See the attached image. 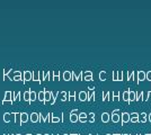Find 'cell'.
Here are the masks:
<instances>
[{
  "label": "cell",
  "mask_w": 151,
  "mask_h": 135,
  "mask_svg": "<svg viewBox=\"0 0 151 135\" xmlns=\"http://www.w3.org/2000/svg\"><path fill=\"white\" fill-rule=\"evenodd\" d=\"M112 113H113V114H118V113H120V109H115V110H113Z\"/></svg>",
  "instance_id": "26"
},
{
  "label": "cell",
  "mask_w": 151,
  "mask_h": 135,
  "mask_svg": "<svg viewBox=\"0 0 151 135\" xmlns=\"http://www.w3.org/2000/svg\"><path fill=\"white\" fill-rule=\"evenodd\" d=\"M80 119H81L82 123H85V122H86V114H81V115H80Z\"/></svg>",
  "instance_id": "20"
},
{
  "label": "cell",
  "mask_w": 151,
  "mask_h": 135,
  "mask_svg": "<svg viewBox=\"0 0 151 135\" xmlns=\"http://www.w3.org/2000/svg\"><path fill=\"white\" fill-rule=\"evenodd\" d=\"M85 76H86V77H88V76H92V72H90V71H88V72H86V73H85Z\"/></svg>",
  "instance_id": "25"
},
{
  "label": "cell",
  "mask_w": 151,
  "mask_h": 135,
  "mask_svg": "<svg viewBox=\"0 0 151 135\" xmlns=\"http://www.w3.org/2000/svg\"><path fill=\"white\" fill-rule=\"evenodd\" d=\"M110 119H112L113 123H118L120 119H121V117H120L118 114H112V115H110Z\"/></svg>",
  "instance_id": "5"
},
{
  "label": "cell",
  "mask_w": 151,
  "mask_h": 135,
  "mask_svg": "<svg viewBox=\"0 0 151 135\" xmlns=\"http://www.w3.org/2000/svg\"><path fill=\"white\" fill-rule=\"evenodd\" d=\"M130 120H131V123H138L139 122V117H132Z\"/></svg>",
  "instance_id": "19"
},
{
  "label": "cell",
  "mask_w": 151,
  "mask_h": 135,
  "mask_svg": "<svg viewBox=\"0 0 151 135\" xmlns=\"http://www.w3.org/2000/svg\"><path fill=\"white\" fill-rule=\"evenodd\" d=\"M136 78H138V81H144L145 80V72H143V71L136 72Z\"/></svg>",
  "instance_id": "2"
},
{
  "label": "cell",
  "mask_w": 151,
  "mask_h": 135,
  "mask_svg": "<svg viewBox=\"0 0 151 135\" xmlns=\"http://www.w3.org/2000/svg\"><path fill=\"white\" fill-rule=\"evenodd\" d=\"M148 118H149V122L151 123V113L149 114V116H148Z\"/></svg>",
  "instance_id": "28"
},
{
  "label": "cell",
  "mask_w": 151,
  "mask_h": 135,
  "mask_svg": "<svg viewBox=\"0 0 151 135\" xmlns=\"http://www.w3.org/2000/svg\"><path fill=\"white\" fill-rule=\"evenodd\" d=\"M144 91H138L135 93V101H142V97Z\"/></svg>",
  "instance_id": "6"
},
{
  "label": "cell",
  "mask_w": 151,
  "mask_h": 135,
  "mask_svg": "<svg viewBox=\"0 0 151 135\" xmlns=\"http://www.w3.org/2000/svg\"><path fill=\"white\" fill-rule=\"evenodd\" d=\"M114 135H122V134H114Z\"/></svg>",
  "instance_id": "30"
},
{
  "label": "cell",
  "mask_w": 151,
  "mask_h": 135,
  "mask_svg": "<svg viewBox=\"0 0 151 135\" xmlns=\"http://www.w3.org/2000/svg\"><path fill=\"white\" fill-rule=\"evenodd\" d=\"M130 117H139V114L133 113V114H131V115H130Z\"/></svg>",
  "instance_id": "23"
},
{
  "label": "cell",
  "mask_w": 151,
  "mask_h": 135,
  "mask_svg": "<svg viewBox=\"0 0 151 135\" xmlns=\"http://www.w3.org/2000/svg\"><path fill=\"white\" fill-rule=\"evenodd\" d=\"M140 116L142 117V119H141L140 122H141V123H147V114H145V113H142Z\"/></svg>",
  "instance_id": "12"
},
{
  "label": "cell",
  "mask_w": 151,
  "mask_h": 135,
  "mask_svg": "<svg viewBox=\"0 0 151 135\" xmlns=\"http://www.w3.org/2000/svg\"><path fill=\"white\" fill-rule=\"evenodd\" d=\"M92 99L95 100V93H92L90 95H89V97H88V100H89V101L92 100Z\"/></svg>",
  "instance_id": "17"
},
{
  "label": "cell",
  "mask_w": 151,
  "mask_h": 135,
  "mask_svg": "<svg viewBox=\"0 0 151 135\" xmlns=\"http://www.w3.org/2000/svg\"><path fill=\"white\" fill-rule=\"evenodd\" d=\"M147 100H150L151 101V91L147 93Z\"/></svg>",
  "instance_id": "21"
},
{
  "label": "cell",
  "mask_w": 151,
  "mask_h": 135,
  "mask_svg": "<svg viewBox=\"0 0 151 135\" xmlns=\"http://www.w3.org/2000/svg\"><path fill=\"white\" fill-rule=\"evenodd\" d=\"M94 122H95V114L92 113L90 114V120H89V123H94Z\"/></svg>",
  "instance_id": "18"
},
{
  "label": "cell",
  "mask_w": 151,
  "mask_h": 135,
  "mask_svg": "<svg viewBox=\"0 0 151 135\" xmlns=\"http://www.w3.org/2000/svg\"><path fill=\"white\" fill-rule=\"evenodd\" d=\"M145 80L151 81V71H148V72L145 73Z\"/></svg>",
  "instance_id": "15"
},
{
  "label": "cell",
  "mask_w": 151,
  "mask_h": 135,
  "mask_svg": "<svg viewBox=\"0 0 151 135\" xmlns=\"http://www.w3.org/2000/svg\"><path fill=\"white\" fill-rule=\"evenodd\" d=\"M135 74V71H132V72H129L127 73V80L130 81V80H132L133 79V77H134Z\"/></svg>",
  "instance_id": "11"
},
{
  "label": "cell",
  "mask_w": 151,
  "mask_h": 135,
  "mask_svg": "<svg viewBox=\"0 0 151 135\" xmlns=\"http://www.w3.org/2000/svg\"><path fill=\"white\" fill-rule=\"evenodd\" d=\"M77 119H78V118H77V116H75V115H72V116H71V120H72V122H76Z\"/></svg>",
  "instance_id": "24"
},
{
  "label": "cell",
  "mask_w": 151,
  "mask_h": 135,
  "mask_svg": "<svg viewBox=\"0 0 151 135\" xmlns=\"http://www.w3.org/2000/svg\"><path fill=\"white\" fill-rule=\"evenodd\" d=\"M109 119H110V115H109L108 113H103V115H101V120H103V123H108Z\"/></svg>",
  "instance_id": "3"
},
{
  "label": "cell",
  "mask_w": 151,
  "mask_h": 135,
  "mask_svg": "<svg viewBox=\"0 0 151 135\" xmlns=\"http://www.w3.org/2000/svg\"><path fill=\"white\" fill-rule=\"evenodd\" d=\"M89 89H90V90H94V89H95V86H90Z\"/></svg>",
  "instance_id": "27"
},
{
  "label": "cell",
  "mask_w": 151,
  "mask_h": 135,
  "mask_svg": "<svg viewBox=\"0 0 151 135\" xmlns=\"http://www.w3.org/2000/svg\"><path fill=\"white\" fill-rule=\"evenodd\" d=\"M115 100H120V93H118V91L112 93V101H115Z\"/></svg>",
  "instance_id": "8"
},
{
  "label": "cell",
  "mask_w": 151,
  "mask_h": 135,
  "mask_svg": "<svg viewBox=\"0 0 151 135\" xmlns=\"http://www.w3.org/2000/svg\"><path fill=\"white\" fill-rule=\"evenodd\" d=\"M106 135H110V134H106Z\"/></svg>",
  "instance_id": "33"
},
{
  "label": "cell",
  "mask_w": 151,
  "mask_h": 135,
  "mask_svg": "<svg viewBox=\"0 0 151 135\" xmlns=\"http://www.w3.org/2000/svg\"><path fill=\"white\" fill-rule=\"evenodd\" d=\"M136 135H140V134H136Z\"/></svg>",
  "instance_id": "34"
},
{
  "label": "cell",
  "mask_w": 151,
  "mask_h": 135,
  "mask_svg": "<svg viewBox=\"0 0 151 135\" xmlns=\"http://www.w3.org/2000/svg\"><path fill=\"white\" fill-rule=\"evenodd\" d=\"M129 93H130V90H126L124 93H122L123 96H122V99L125 101V102H130V99H129Z\"/></svg>",
  "instance_id": "7"
},
{
  "label": "cell",
  "mask_w": 151,
  "mask_h": 135,
  "mask_svg": "<svg viewBox=\"0 0 151 135\" xmlns=\"http://www.w3.org/2000/svg\"><path fill=\"white\" fill-rule=\"evenodd\" d=\"M112 100V93H108V91H105L104 95H103V101H108Z\"/></svg>",
  "instance_id": "4"
},
{
  "label": "cell",
  "mask_w": 151,
  "mask_h": 135,
  "mask_svg": "<svg viewBox=\"0 0 151 135\" xmlns=\"http://www.w3.org/2000/svg\"><path fill=\"white\" fill-rule=\"evenodd\" d=\"M150 135H151V134H150Z\"/></svg>",
  "instance_id": "35"
},
{
  "label": "cell",
  "mask_w": 151,
  "mask_h": 135,
  "mask_svg": "<svg viewBox=\"0 0 151 135\" xmlns=\"http://www.w3.org/2000/svg\"><path fill=\"white\" fill-rule=\"evenodd\" d=\"M80 99H81V100H86V99H87V93H84V91L80 93Z\"/></svg>",
  "instance_id": "14"
},
{
  "label": "cell",
  "mask_w": 151,
  "mask_h": 135,
  "mask_svg": "<svg viewBox=\"0 0 151 135\" xmlns=\"http://www.w3.org/2000/svg\"><path fill=\"white\" fill-rule=\"evenodd\" d=\"M106 79H107V73L105 71H101V73H99V80L101 81H105Z\"/></svg>",
  "instance_id": "9"
},
{
  "label": "cell",
  "mask_w": 151,
  "mask_h": 135,
  "mask_svg": "<svg viewBox=\"0 0 151 135\" xmlns=\"http://www.w3.org/2000/svg\"><path fill=\"white\" fill-rule=\"evenodd\" d=\"M122 80H123V72L117 71V81H122Z\"/></svg>",
  "instance_id": "13"
},
{
  "label": "cell",
  "mask_w": 151,
  "mask_h": 135,
  "mask_svg": "<svg viewBox=\"0 0 151 135\" xmlns=\"http://www.w3.org/2000/svg\"><path fill=\"white\" fill-rule=\"evenodd\" d=\"M121 118H122V125H124L125 123H127L129 120H130V114L129 113H123L122 115H121Z\"/></svg>",
  "instance_id": "1"
},
{
  "label": "cell",
  "mask_w": 151,
  "mask_h": 135,
  "mask_svg": "<svg viewBox=\"0 0 151 135\" xmlns=\"http://www.w3.org/2000/svg\"><path fill=\"white\" fill-rule=\"evenodd\" d=\"M145 135H150V134H145Z\"/></svg>",
  "instance_id": "32"
},
{
  "label": "cell",
  "mask_w": 151,
  "mask_h": 135,
  "mask_svg": "<svg viewBox=\"0 0 151 135\" xmlns=\"http://www.w3.org/2000/svg\"><path fill=\"white\" fill-rule=\"evenodd\" d=\"M122 135H130V134H122Z\"/></svg>",
  "instance_id": "31"
},
{
  "label": "cell",
  "mask_w": 151,
  "mask_h": 135,
  "mask_svg": "<svg viewBox=\"0 0 151 135\" xmlns=\"http://www.w3.org/2000/svg\"><path fill=\"white\" fill-rule=\"evenodd\" d=\"M85 80H87V81H90V80H92V76L85 77Z\"/></svg>",
  "instance_id": "22"
},
{
  "label": "cell",
  "mask_w": 151,
  "mask_h": 135,
  "mask_svg": "<svg viewBox=\"0 0 151 135\" xmlns=\"http://www.w3.org/2000/svg\"><path fill=\"white\" fill-rule=\"evenodd\" d=\"M113 81H117V71L113 72Z\"/></svg>",
  "instance_id": "16"
},
{
  "label": "cell",
  "mask_w": 151,
  "mask_h": 135,
  "mask_svg": "<svg viewBox=\"0 0 151 135\" xmlns=\"http://www.w3.org/2000/svg\"><path fill=\"white\" fill-rule=\"evenodd\" d=\"M129 99L130 101H135V91H131L129 93Z\"/></svg>",
  "instance_id": "10"
},
{
  "label": "cell",
  "mask_w": 151,
  "mask_h": 135,
  "mask_svg": "<svg viewBox=\"0 0 151 135\" xmlns=\"http://www.w3.org/2000/svg\"><path fill=\"white\" fill-rule=\"evenodd\" d=\"M66 79H69V73H66V77H64Z\"/></svg>",
  "instance_id": "29"
}]
</instances>
